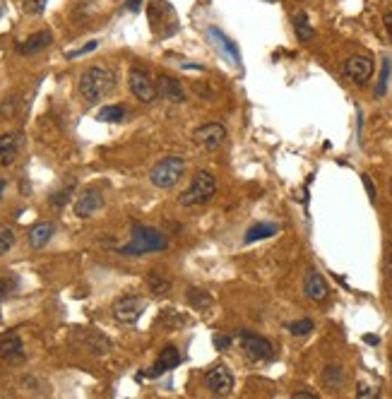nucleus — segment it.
Returning <instances> with one entry per match:
<instances>
[{"instance_id": "obj_32", "label": "nucleus", "mask_w": 392, "mask_h": 399, "mask_svg": "<svg viewBox=\"0 0 392 399\" xmlns=\"http://www.w3.org/2000/svg\"><path fill=\"white\" fill-rule=\"evenodd\" d=\"M75 185V183H73ZM73 185H70V188H63V190H60V193H56V195H51V202H53V205H56V207H63L65 205V202H68L70 200V195H73Z\"/></svg>"}, {"instance_id": "obj_36", "label": "nucleus", "mask_w": 392, "mask_h": 399, "mask_svg": "<svg viewBox=\"0 0 392 399\" xmlns=\"http://www.w3.org/2000/svg\"><path fill=\"white\" fill-rule=\"evenodd\" d=\"M356 395H359V397H371V395H373V390H371L368 385H364V382H361V385L356 387Z\"/></svg>"}, {"instance_id": "obj_28", "label": "nucleus", "mask_w": 392, "mask_h": 399, "mask_svg": "<svg viewBox=\"0 0 392 399\" xmlns=\"http://www.w3.org/2000/svg\"><path fill=\"white\" fill-rule=\"evenodd\" d=\"M15 245V234L8 226H0V255H5Z\"/></svg>"}, {"instance_id": "obj_23", "label": "nucleus", "mask_w": 392, "mask_h": 399, "mask_svg": "<svg viewBox=\"0 0 392 399\" xmlns=\"http://www.w3.org/2000/svg\"><path fill=\"white\" fill-rule=\"evenodd\" d=\"M279 234V226L277 224H255L248 229L245 234V243H255L260 239H270V236H277Z\"/></svg>"}, {"instance_id": "obj_3", "label": "nucleus", "mask_w": 392, "mask_h": 399, "mask_svg": "<svg viewBox=\"0 0 392 399\" xmlns=\"http://www.w3.org/2000/svg\"><path fill=\"white\" fill-rule=\"evenodd\" d=\"M217 193V178H214L209 171H198L190 180V188L185 190L183 195L178 198L180 207H200L205 202H209Z\"/></svg>"}, {"instance_id": "obj_9", "label": "nucleus", "mask_w": 392, "mask_h": 399, "mask_svg": "<svg viewBox=\"0 0 392 399\" xmlns=\"http://www.w3.org/2000/svg\"><path fill=\"white\" fill-rule=\"evenodd\" d=\"M193 140L195 145H200L203 149L214 151L226 142V128L222 123H205L200 125V128H195Z\"/></svg>"}, {"instance_id": "obj_41", "label": "nucleus", "mask_w": 392, "mask_h": 399, "mask_svg": "<svg viewBox=\"0 0 392 399\" xmlns=\"http://www.w3.org/2000/svg\"><path fill=\"white\" fill-rule=\"evenodd\" d=\"M3 188H5V183H3V180H0V195H3Z\"/></svg>"}, {"instance_id": "obj_37", "label": "nucleus", "mask_w": 392, "mask_h": 399, "mask_svg": "<svg viewBox=\"0 0 392 399\" xmlns=\"http://www.w3.org/2000/svg\"><path fill=\"white\" fill-rule=\"evenodd\" d=\"M140 5H142V0H128V3H125V8H128V10H133V12H138V10H140Z\"/></svg>"}, {"instance_id": "obj_6", "label": "nucleus", "mask_w": 392, "mask_h": 399, "mask_svg": "<svg viewBox=\"0 0 392 399\" xmlns=\"http://www.w3.org/2000/svg\"><path fill=\"white\" fill-rule=\"evenodd\" d=\"M147 308V301L144 296H138V294H128V296H120L118 301L113 303V317L115 322L120 325H135L140 320V315L144 313Z\"/></svg>"}, {"instance_id": "obj_33", "label": "nucleus", "mask_w": 392, "mask_h": 399, "mask_svg": "<svg viewBox=\"0 0 392 399\" xmlns=\"http://www.w3.org/2000/svg\"><path fill=\"white\" fill-rule=\"evenodd\" d=\"M361 180H364V185H366V193H368V200H371V202H375V188H373V180H371V176H368V174H364V176H361Z\"/></svg>"}, {"instance_id": "obj_31", "label": "nucleus", "mask_w": 392, "mask_h": 399, "mask_svg": "<svg viewBox=\"0 0 392 399\" xmlns=\"http://www.w3.org/2000/svg\"><path fill=\"white\" fill-rule=\"evenodd\" d=\"M15 289H17V281L15 279H0V301L8 299Z\"/></svg>"}, {"instance_id": "obj_4", "label": "nucleus", "mask_w": 392, "mask_h": 399, "mask_svg": "<svg viewBox=\"0 0 392 399\" xmlns=\"http://www.w3.org/2000/svg\"><path fill=\"white\" fill-rule=\"evenodd\" d=\"M185 174V159L183 156H164L159 159L157 164L152 166L149 171V180H152L154 188H162V190H169L183 178Z\"/></svg>"}, {"instance_id": "obj_17", "label": "nucleus", "mask_w": 392, "mask_h": 399, "mask_svg": "<svg viewBox=\"0 0 392 399\" xmlns=\"http://www.w3.org/2000/svg\"><path fill=\"white\" fill-rule=\"evenodd\" d=\"M53 234H56V226H53V221H37V224L29 229L27 241H29V245H32L34 250H41L44 245H46L48 241L53 239Z\"/></svg>"}, {"instance_id": "obj_12", "label": "nucleus", "mask_w": 392, "mask_h": 399, "mask_svg": "<svg viewBox=\"0 0 392 399\" xmlns=\"http://www.w3.org/2000/svg\"><path fill=\"white\" fill-rule=\"evenodd\" d=\"M304 291H306V296H308L310 301H315V303L325 301V299H328V294H330L328 279H325V277L320 275V272L315 270V267H310V270L306 272Z\"/></svg>"}, {"instance_id": "obj_14", "label": "nucleus", "mask_w": 392, "mask_h": 399, "mask_svg": "<svg viewBox=\"0 0 392 399\" xmlns=\"http://www.w3.org/2000/svg\"><path fill=\"white\" fill-rule=\"evenodd\" d=\"M53 44V32L51 29H41V32H34L27 41H19L17 44V53L19 55H34L39 50L48 48Z\"/></svg>"}, {"instance_id": "obj_40", "label": "nucleus", "mask_w": 392, "mask_h": 399, "mask_svg": "<svg viewBox=\"0 0 392 399\" xmlns=\"http://www.w3.org/2000/svg\"><path fill=\"white\" fill-rule=\"evenodd\" d=\"M388 272H390V277H392V250H390V255H388Z\"/></svg>"}, {"instance_id": "obj_5", "label": "nucleus", "mask_w": 392, "mask_h": 399, "mask_svg": "<svg viewBox=\"0 0 392 399\" xmlns=\"http://www.w3.org/2000/svg\"><path fill=\"white\" fill-rule=\"evenodd\" d=\"M241 351L250 363H263L274 358V346L265 337H258L253 332H241Z\"/></svg>"}, {"instance_id": "obj_25", "label": "nucleus", "mask_w": 392, "mask_h": 399, "mask_svg": "<svg viewBox=\"0 0 392 399\" xmlns=\"http://www.w3.org/2000/svg\"><path fill=\"white\" fill-rule=\"evenodd\" d=\"M19 111V94H8L3 101H0V118H12Z\"/></svg>"}, {"instance_id": "obj_24", "label": "nucleus", "mask_w": 392, "mask_h": 399, "mask_svg": "<svg viewBox=\"0 0 392 399\" xmlns=\"http://www.w3.org/2000/svg\"><path fill=\"white\" fill-rule=\"evenodd\" d=\"M188 303L193 308H198V310H205V308H209L212 306V296L207 294L205 289H198V286H190L188 289Z\"/></svg>"}, {"instance_id": "obj_38", "label": "nucleus", "mask_w": 392, "mask_h": 399, "mask_svg": "<svg viewBox=\"0 0 392 399\" xmlns=\"http://www.w3.org/2000/svg\"><path fill=\"white\" fill-rule=\"evenodd\" d=\"M294 397H313V399H315L318 395H315L313 390H296V392H294Z\"/></svg>"}, {"instance_id": "obj_10", "label": "nucleus", "mask_w": 392, "mask_h": 399, "mask_svg": "<svg viewBox=\"0 0 392 399\" xmlns=\"http://www.w3.org/2000/svg\"><path fill=\"white\" fill-rule=\"evenodd\" d=\"M205 385L209 392H214L217 397H224L234 390V373L226 366H214L212 371L205 373Z\"/></svg>"}, {"instance_id": "obj_39", "label": "nucleus", "mask_w": 392, "mask_h": 399, "mask_svg": "<svg viewBox=\"0 0 392 399\" xmlns=\"http://www.w3.org/2000/svg\"><path fill=\"white\" fill-rule=\"evenodd\" d=\"M385 29H388V34H390V39H392V10L388 15H385Z\"/></svg>"}, {"instance_id": "obj_22", "label": "nucleus", "mask_w": 392, "mask_h": 399, "mask_svg": "<svg viewBox=\"0 0 392 399\" xmlns=\"http://www.w3.org/2000/svg\"><path fill=\"white\" fill-rule=\"evenodd\" d=\"M125 115H128V106L111 104V106H104L97 113V118L102 120V123H120V120H125Z\"/></svg>"}, {"instance_id": "obj_16", "label": "nucleus", "mask_w": 392, "mask_h": 399, "mask_svg": "<svg viewBox=\"0 0 392 399\" xmlns=\"http://www.w3.org/2000/svg\"><path fill=\"white\" fill-rule=\"evenodd\" d=\"M0 358L5 363H22L24 361V344L17 335H8L0 340Z\"/></svg>"}, {"instance_id": "obj_42", "label": "nucleus", "mask_w": 392, "mask_h": 399, "mask_svg": "<svg viewBox=\"0 0 392 399\" xmlns=\"http://www.w3.org/2000/svg\"><path fill=\"white\" fill-rule=\"evenodd\" d=\"M390 195H392V178H390Z\"/></svg>"}, {"instance_id": "obj_30", "label": "nucleus", "mask_w": 392, "mask_h": 399, "mask_svg": "<svg viewBox=\"0 0 392 399\" xmlns=\"http://www.w3.org/2000/svg\"><path fill=\"white\" fill-rule=\"evenodd\" d=\"M388 77H390V60L383 63V73H380V82H378V89H375V97H383L385 89H388Z\"/></svg>"}, {"instance_id": "obj_35", "label": "nucleus", "mask_w": 392, "mask_h": 399, "mask_svg": "<svg viewBox=\"0 0 392 399\" xmlns=\"http://www.w3.org/2000/svg\"><path fill=\"white\" fill-rule=\"evenodd\" d=\"M97 48V41H89L84 48H80V50H75V53H68V58H77V55H82V53H87V50H94Z\"/></svg>"}, {"instance_id": "obj_2", "label": "nucleus", "mask_w": 392, "mask_h": 399, "mask_svg": "<svg viewBox=\"0 0 392 399\" xmlns=\"http://www.w3.org/2000/svg\"><path fill=\"white\" fill-rule=\"evenodd\" d=\"M169 248V239L157 229H149L144 224L130 226V243H125L118 252L123 255H147V252H159Z\"/></svg>"}, {"instance_id": "obj_8", "label": "nucleus", "mask_w": 392, "mask_h": 399, "mask_svg": "<svg viewBox=\"0 0 392 399\" xmlns=\"http://www.w3.org/2000/svg\"><path fill=\"white\" fill-rule=\"evenodd\" d=\"M373 58L371 55H351L349 60L344 63V77L349 80L351 84H356V87H364V84L371 82V77H373Z\"/></svg>"}, {"instance_id": "obj_26", "label": "nucleus", "mask_w": 392, "mask_h": 399, "mask_svg": "<svg viewBox=\"0 0 392 399\" xmlns=\"http://www.w3.org/2000/svg\"><path fill=\"white\" fill-rule=\"evenodd\" d=\"M313 327H315L313 320H310V317H304V320L289 322V325H286V330H289L294 337H304V335H310V332H313Z\"/></svg>"}, {"instance_id": "obj_18", "label": "nucleus", "mask_w": 392, "mask_h": 399, "mask_svg": "<svg viewBox=\"0 0 392 399\" xmlns=\"http://www.w3.org/2000/svg\"><path fill=\"white\" fill-rule=\"evenodd\" d=\"M180 363V353L176 346H167L162 353H159V358H157V366L152 368V371L147 373V375H162V373H167L171 371V368H176Z\"/></svg>"}, {"instance_id": "obj_34", "label": "nucleus", "mask_w": 392, "mask_h": 399, "mask_svg": "<svg viewBox=\"0 0 392 399\" xmlns=\"http://www.w3.org/2000/svg\"><path fill=\"white\" fill-rule=\"evenodd\" d=\"M214 346H217L219 351H226L231 346V337H226V335H214Z\"/></svg>"}, {"instance_id": "obj_19", "label": "nucleus", "mask_w": 392, "mask_h": 399, "mask_svg": "<svg viewBox=\"0 0 392 399\" xmlns=\"http://www.w3.org/2000/svg\"><path fill=\"white\" fill-rule=\"evenodd\" d=\"M291 24H294V32H296V37H299L301 44H306V41H310V39H313L315 29H313V24L308 22V12H304V10L294 12V17H291Z\"/></svg>"}, {"instance_id": "obj_21", "label": "nucleus", "mask_w": 392, "mask_h": 399, "mask_svg": "<svg viewBox=\"0 0 392 399\" xmlns=\"http://www.w3.org/2000/svg\"><path fill=\"white\" fill-rule=\"evenodd\" d=\"M144 284H147L149 294H154V296H167L171 291V279L159 275V272H149V275L144 277Z\"/></svg>"}, {"instance_id": "obj_7", "label": "nucleus", "mask_w": 392, "mask_h": 399, "mask_svg": "<svg viewBox=\"0 0 392 399\" xmlns=\"http://www.w3.org/2000/svg\"><path fill=\"white\" fill-rule=\"evenodd\" d=\"M128 87H130V92H133V97L138 99V101H142V104H152V101L159 97L157 82H154V80L149 77L147 70H140V68L130 70V75H128Z\"/></svg>"}, {"instance_id": "obj_15", "label": "nucleus", "mask_w": 392, "mask_h": 399, "mask_svg": "<svg viewBox=\"0 0 392 399\" xmlns=\"http://www.w3.org/2000/svg\"><path fill=\"white\" fill-rule=\"evenodd\" d=\"M22 147V135L19 133H5L0 135V166H10L19 154Z\"/></svg>"}, {"instance_id": "obj_11", "label": "nucleus", "mask_w": 392, "mask_h": 399, "mask_svg": "<svg viewBox=\"0 0 392 399\" xmlns=\"http://www.w3.org/2000/svg\"><path fill=\"white\" fill-rule=\"evenodd\" d=\"M102 207H104L102 190H99V188H89V190H84V193L80 195L77 202H75V214H77L80 219H87V216L97 214Z\"/></svg>"}, {"instance_id": "obj_27", "label": "nucleus", "mask_w": 392, "mask_h": 399, "mask_svg": "<svg viewBox=\"0 0 392 399\" xmlns=\"http://www.w3.org/2000/svg\"><path fill=\"white\" fill-rule=\"evenodd\" d=\"M209 34H212V39H217V41L222 44V48L229 50V58L234 60V63H239V48H236V44H231L229 39H226L224 34L219 32V29H214V27L209 29Z\"/></svg>"}, {"instance_id": "obj_1", "label": "nucleus", "mask_w": 392, "mask_h": 399, "mask_svg": "<svg viewBox=\"0 0 392 399\" xmlns=\"http://www.w3.org/2000/svg\"><path fill=\"white\" fill-rule=\"evenodd\" d=\"M115 87V75L104 65H92L80 75L77 92L84 104H99L106 94H111Z\"/></svg>"}, {"instance_id": "obj_20", "label": "nucleus", "mask_w": 392, "mask_h": 399, "mask_svg": "<svg viewBox=\"0 0 392 399\" xmlns=\"http://www.w3.org/2000/svg\"><path fill=\"white\" fill-rule=\"evenodd\" d=\"M320 380H323V385L328 387V390L337 392L342 385H344V368L342 366H325L323 368V375H320Z\"/></svg>"}, {"instance_id": "obj_29", "label": "nucleus", "mask_w": 392, "mask_h": 399, "mask_svg": "<svg viewBox=\"0 0 392 399\" xmlns=\"http://www.w3.org/2000/svg\"><path fill=\"white\" fill-rule=\"evenodd\" d=\"M48 0H24V12L32 15V17H39V15L46 10Z\"/></svg>"}, {"instance_id": "obj_13", "label": "nucleus", "mask_w": 392, "mask_h": 399, "mask_svg": "<svg viewBox=\"0 0 392 399\" xmlns=\"http://www.w3.org/2000/svg\"><path fill=\"white\" fill-rule=\"evenodd\" d=\"M157 92L162 94L164 99L174 101V104H183V101L188 99V92H185L183 84L176 77H169V75H159L157 77Z\"/></svg>"}]
</instances>
